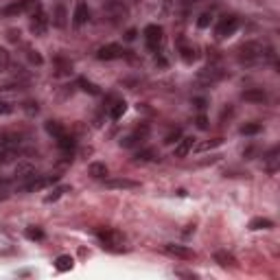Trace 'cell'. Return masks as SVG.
<instances>
[{
    "label": "cell",
    "instance_id": "1",
    "mask_svg": "<svg viewBox=\"0 0 280 280\" xmlns=\"http://www.w3.org/2000/svg\"><path fill=\"white\" fill-rule=\"evenodd\" d=\"M239 62L245 66H256V64H267L276 62V53L272 46L263 42H245L239 48Z\"/></svg>",
    "mask_w": 280,
    "mask_h": 280
},
{
    "label": "cell",
    "instance_id": "2",
    "mask_svg": "<svg viewBox=\"0 0 280 280\" xmlns=\"http://www.w3.org/2000/svg\"><path fill=\"white\" fill-rule=\"evenodd\" d=\"M103 13L112 24H123L129 20V9L123 0H105L103 2Z\"/></svg>",
    "mask_w": 280,
    "mask_h": 280
},
{
    "label": "cell",
    "instance_id": "3",
    "mask_svg": "<svg viewBox=\"0 0 280 280\" xmlns=\"http://www.w3.org/2000/svg\"><path fill=\"white\" fill-rule=\"evenodd\" d=\"M96 239L101 241V245L110 252H120L125 245V237L119 230H99L96 232Z\"/></svg>",
    "mask_w": 280,
    "mask_h": 280
},
{
    "label": "cell",
    "instance_id": "4",
    "mask_svg": "<svg viewBox=\"0 0 280 280\" xmlns=\"http://www.w3.org/2000/svg\"><path fill=\"white\" fill-rule=\"evenodd\" d=\"M237 29H239V18L237 16H223L219 20L217 29H215V35H217V40H226V38H230V35L237 33Z\"/></svg>",
    "mask_w": 280,
    "mask_h": 280
},
{
    "label": "cell",
    "instance_id": "5",
    "mask_svg": "<svg viewBox=\"0 0 280 280\" xmlns=\"http://www.w3.org/2000/svg\"><path fill=\"white\" fill-rule=\"evenodd\" d=\"M145 42H147V48L149 50L160 48L162 42H164V31H162V27H158V24L145 27Z\"/></svg>",
    "mask_w": 280,
    "mask_h": 280
},
{
    "label": "cell",
    "instance_id": "6",
    "mask_svg": "<svg viewBox=\"0 0 280 280\" xmlns=\"http://www.w3.org/2000/svg\"><path fill=\"white\" fill-rule=\"evenodd\" d=\"M223 77H226V70H221L219 66H212V64L197 73V81H200V83H206V85L217 83V81H221Z\"/></svg>",
    "mask_w": 280,
    "mask_h": 280
},
{
    "label": "cell",
    "instance_id": "7",
    "mask_svg": "<svg viewBox=\"0 0 280 280\" xmlns=\"http://www.w3.org/2000/svg\"><path fill=\"white\" fill-rule=\"evenodd\" d=\"M127 50L120 46V44H105V46H101L96 50V59H101V62H112V59H120L125 57Z\"/></svg>",
    "mask_w": 280,
    "mask_h": 280
},
{
    "label": "cell",
    "instance_id": "8",
    "mask_svg": "<svg viewBox=\"0 0 280 280\" xmlns=\"http://www.w3.org/2000/svg\"><path fill=\"white\" fill-rule=\"evenodd\" d=\"M164 254L166 256H171V258H180V261H193V258L197 256L195 252H193L191 247H186V245H175V243H166L164 247Z\"/></svg>",
    "mask_w": 280,
    "mask_h": 280
},
{
    "label": "cell",
    "instance_id": "9",
    "mask_svg": "<svg viewBox=\"0 0 280 280\" xmlns=\"http://www.w3.org/2000/svg\"><path fill=\"white\" fill-rule=\"evenodd\" d=\"M149 136V127L147 125H142V127H136L131 134H127L125 138H120V147H125V149H131V147H136V145H140L142 140Z\"/></svg>",
    "mask_w": 280,
    "mask_h": 280
},
{
    "label": "cell",
    "instance_id": "10",
    "mask_svg": "<svg viewBox=\"0 0 280 280\" xmlns=\"http://www.w3.org/2000/svg\"><path fill=\"white\" fill-rule=\"evenodd\" d=\"M48 16L44 11H40V13H35V16H31V24H29V29H31V33L35 35V38H40V35H44L46 33V29H48Z\"/></svg>",
    "mask_w": 280,
    "mask_h": 280
},
{
    "label": "cell",
    "instance_id": "11",
    "mask_svg": "<svg viewBox=\"0 0 280 280\" xmlns=\"http://www.w3.org/2000/svg\"><path fill=\"white\" fill-rule=\"evenodd\" d=\"M35 175H38V171H35V166L31 162H18L16 171H13V177H16L18 182H29Z\"/></svg>",
    "mask_w": 280,
    "mask_h": 280
},
{
    "label": "cell",
    "instance_id": "12",
    "mask_svg": "<svg viewBox=\"0 0 280 280\" xmlns=\"http://www.w3.org/2000/svg\"><path fill=\"white\" fill-rule=\"evenodd\" d=\"M280 149L278 147H272L267 154L263 156V162H265V171L267 173H276L278 171V164H280Z\"/></svg>",
    "mask_w": 280,
    "mask_h": 280
},
{
    "label": "cell",
    "instance_id": "13",
    "mask_svg": "<svg viewBox=\"0 0 280 280\" xmlns=\"http://www.w3.org/2000/svg\"><path fill=\"white\" fill-rule=\"evenodd\" d=\"M88 20H90V7L85 2H77V7H75V16H73V24L75 27H83Z\"/></svg>",
    "mask_w": 280,
    "mask_h": 280
},
{
    "label": "cell",
    "instance_id": "14",
    "mask_svg": "<svg viewBox=\"0 0 280 280\" xmlns=\"http://www.w3.org/2000/svg\"><path fill=\"white\" fill-rule=\"evenodd\" d=\"M241 96L247 103H267V92H265L263 88H249Z\"/></svg>",
    "mask_w": 280,
    "mask_h": 280
},
{
    "label": "cell",
    "instance_id": "15",
    "mask_svg": "<svg viewBox=\"0 0 280 280\" xmlns=\"http://www.w3.org/2000/svg\"><path fill=\"white\" fill-rule=\"evenodd\" d=\"M105 186L108 188H120V191H136V188H140L138 182L125 180V177H119V180H105Z\"/></svg>",
    "mask_w": 280,
    "mask_h": 280
},
{
    "label": "cell",
    "instance_id": "16",
    "mask_svg": "<svg viewBox=\"0 0 280 280\" xmlns=\"http://www.w3.org/2000/svg\"><path fill=\"white\" fill-rule=\"evenodd\" d=\"M193 147H195V138L186 136V138L177 140V147H175V151H173V154H175V158H186L193 151Z\"/></svg>",
    "mask_w": 280,
    "mask_h": 280
},
{
    "label": "cell",
    "instance_id": "17",
    "mask_svg": "<svg viewBox=\"0 0 280 280\" xmlns=\"http://www.w3.org/2000/svg\"><path fill=\"white\" fill-rule=\"evenodd\" d=\"M215 263H219L221 267H237V258L232 256L230 252H226V249H219V252H215Z\"/></svg>",
    "mask_w": 280,
    "mask_h": 280
},
{
    "label": "cell",
    "instance_id": "18",
    "mask_svg": "<svg viewBox=\"0 0 280 280\" xmlns=\"http://www.w3.org/2000/svg\"><path fill=\"white\" fill-rule=\"evenodd\" d=\"M88 173H90V177H94V180H108L110 171L103 162H92V164L88 166Z\"/></svg>",
    "mask_w": 280,
    "mask_h": 280
},
{
    "label": "cell",
    "instance_id": "19",
    "mask_svg": "<svg viewBox=\"0 0 280 280\" xmlns=\"http://www.w3.org/2000/svg\"><path fill=\"white\" fill-rule=\"evenodd\" d=\"M55 140H57V147L64 151V154H73V151H75V138H73V136L62 134L59 138H55Z\"/></svg>",
    "mask_w": 280,
    "mask_h": 280
},
{
    "label": "cell",
    "instance_id": "20",
    "mask_svg": "<svg viewBox=\"0 0 280 280\" xmlns=\"http://www.w3.org/2000/svg\"><path fill=\"white\" fill-rule=\"evenodd\" d=\"M274 228V221L267 217H256L249 221V230H272Z\"/></svg>",
    "mask_w": 280,
    "mask_h": 280
},
{
    "label": "cell",
    "instance_id": "21",
    "mask_svg": "<svg viewBox=\"0 0 280 280\" xmlns=\"http://www.w3.org/2000/svg\"><path fill=\"white\" fill-rule=\"evenodd\" d=\"M66 18H68V13H66V7L64 4H57L53 11V24L57 29H64L66 27Z\"/></svg>",
    "mask_w": 280,
    "mask_h": 280
},
{
    "label": "cell",
    "instance_id": "22",
    "mask_svg": "<svg viewBox=\"0 0 280 280\" xmlns=\"http://www.w3.org/2000/svg\"><path fill=\"white\" fill-rule=\"evenodd\" d=\"M73 256H68V254H62V256H57V261H55V269L57 272H70L73 269Z\"/></svg>",
    "mask_w": 280,
    "mask_h": 280
},
{
    "label": "cell",
    "instance_id": "23",
    "mask_svg": "<svg viewBox=\"0 0 280 280\" xmlns=\"http://www.w3.org/2000/svg\"><path fill=\"white\" fill-rule=\"evenodd\" d=\"M20 2H22L24 13H29V16H35V13L42 11V0H20Z\"/></svg>",
    "mask_w": 280,
    "mask_h": 280
},
{
    "label": "cell",
    "instance_id": "24",
    "mask_svg": "<svg viewBox=\"0 0 280 280\" xmlns=\"http://www.w3.org/2000/svg\"><path fill=\"white\" fill-rule=\"evenodd\" d=\"M180 55L184 59V64H193L197 59V48L195 46H188V44H182L180 46Z\"/></svg>",
    "mask_w": 280,
    "mask_h": 280
},
{
    "label": "cell",
    "instance_id": "25",
    "mask_svg": "<svg viewBox=\"0 0 280 280\" xmlns=\"http://www.w3.org/2000/svg\"><path fill=\"white\" fill-rule=\"evenodd\" d=\"M125 112H127V103H125V101H123V99H120V101H114V105L110 108V119H112V120H119L120 116L125 114Z\"/></svg>",
    "mask_w": 280,
    "mask_h": 280
},
{
    "label": "cell",
    "instance_id": "26",
    "mask_svg": "<svg viewBox=\"0 0 280 280\" xmlns=\"http://www.w3.org/2000/svg\"><path fill=\"white\" fill-rule=\"evenodd\" d=\"M44 127H46V131L53 136V138H59L62 134H66L64 125L59 123V120H46V125H44Z\"/></svg>",
    "mask_w": 280,
    "mask_h": 280
},
{
    "label": "cell",
    "instance_id": "27",
    "mask_svg": "<svg viewBox=\"0 0 280 280\" xmlns=\"http://www.w3.org/2000/svg\"><path fill=\"white\" fill-rule=\"evenodd\" d=\"M160 158V154H158V149H140L138 154H136V160L138 162H151V160H158Z\"/></svg>",
    "mask_w": 280,
    "mask_h": 280
},
{
    "label": "cell",
    "instance_id": "28",
    "mask_svg": "<svg viewBox=\"0 0 280 280\" xmlns=\"http://www.w3.org/2000/svg\"><path fill=\"white\" fill-rule=\"evenodd\" d=\"M263 131V125L261 123H245L239 129V134L241 136H256V134H261Z\"/></svg>",
    "mask_w": 280,
    "mask_h": 280
},
{
    "label": "cell",
    "instance_id": "29",
    "mask_svg": "<svg viewBox=\"0 0 280 280\" xmlns=\"http://www.w3.org/2000/svg\"><path fill=\"white\" fill-rule=\"evenodd\" d=\"M79 85H81V90H83V92H88V94H101V90H99V85L96 83H92V81H88L85 77H81L79 79Z\"/></svg>",
    "mask_w": 280,
    "mask_h": 280
},
{
    "label": "cell",
    "instance_id": "30",
    "mask_svg": "<svg viewBox=\"0 0 280 280\" xmlns=\"http://www.w3.org/2000/svg\"><path fill=\"white\" fill-rule=\"evenodd\" d=\"M223 142V138H215V140H206V142H200V145H195L193 149L195 151H208V149H215Z\"/></svg>",
    "mask_w": 280,
    "mask_h": 280
},
{
    "label": "cell",
    "instance_id": "31",
    "mask_svg": "<svg viewBox=\"0 0 280 280\" xmlns=\"http://www.w3.org/2000/svg\"><path fill=\"white\" fill-rule=\"evenodd\" d=\"M24 234H27L29 241H42V239H44V230H40V228H35V226L27 228V230H24Z\"/></svg>",
    "mask_w": 280,
    "mask_h": 280
},
{
    "label": "cell",
    "instance_id": "32",
    "mask_svg": "<svg viewBox=\"0 0 280 280\" xmlns=\"http://www.w3.org/2000/svg\"><path fill=\"white\" fill-rule=\"evenodd\" d=\"M68 191H70V186H59V188H55V191L50 193V195L44 197V201H46V203H50V201H57L59 197H62L64 193H68Z\"/></svg>",
    "mask_w": 280,
    "mask_h": 280
},
{
    "label": "cell",
    "instance_id": "33",
    "mask_svg": "<svg viewBox=\"0 0 280 280\" xmlns=\"http://www.w3.org/2000/svg\"><path fill=\"white\" fill-rule=\"evenodd\" d=\"M212 20H215V16H212L210 11H203L200 18H197V27L200 29H208L212 24Z\"/></svg>",
    "mask_w": 280,
    "mask_h": 280
},
{
    "label": "cell",
    "instance_id": "34",
    "mask_svg": "<svg viewBox=\"0 0 280 280\" xmlns=\"http://www.w3.org/2000/svg\"><path fill=\"white\" fill-rule=\"evenodd\" d=\"M22 2H13V4H7V7L2 9V16H18V13H22Z\"/></svg>",
    "mask_w": 280,
    "mask_h": 280
},
{
    "label": "cell",
    "instance_id": "35",
    "mask_svg": "<svg viewBox=\"0 0 280 280\" xmlns=\"http://www.w3.org/2000/svg\"><path fill=\"white\" fill-rule=\"evenodd\" d=\"M182 138V129H173V131H169V134L164 136V142L166 145H173V142H177Z\"/></svg>",
    "mask_w": 280,
    "mask_h": 280
},
{
    "label": "cell",
    "instance_id": "36",
    "mask_svg": "<svg viewBox=\"0 0 280 280\" xmlns=\"http://www.w3.org/2000/svg\"><path fill=\"white\" fill-rule=\"evenodd\" d=\"M24 112H27L29 116L38 114V112H40V105H38V101H24Z\"/></svg>",
    "mask_w": 280,
    "mask_h": 280
},
{
    "label": "cell",
    "instance_id": "37",
    "mask_svg": "<svg viewBox=\"0 0 280 280\" xmlns=\"http://www.w3.org/2000/svg\"><path fill=\"white\" fill-rule=\"evenodd\" d=\"M11 112H13V105L9 103V101L0 99V116H7V114H11Z\"/></svg>",
    "mask_w": 280,
    "mask_h": 280
},
{
    "label": "cell",
    "instance_id": "38",
    "mask_svg": "<svg viewBox=\"0 0 280 280\" xmlns=\"http://www.w3.org/2000/svg\"><path fill=\"white\" fill-rule=\"evenodd\" d=\"M9 66V50L0 46V70H4Z\"/></svg>",
    "mask_w": 280,
    "mask_h": 280
},
{
    "label": "cell",
    "instance_id": "39",
    "mask_svg": "<svg viewBox=\"0 0 280 280\" xmlns=\"http://www.w3.org/2000/svg\"><path fill=\"white\" fill-rule=\"evenodd\" d=\"M29 62L35 64V66H42L44 59H42V55H40L38 50H29Z\"/></svg>",
    "mask_w": 280,
    "mask_h": 280
},
{
    "label": "cell",
    "instance_id": "40",
    "mask_svg": "<svg viewBox=\"0 0 280 280\" xmlns=\"http://www.w3.org/2000/svg\"><path fill=\"white\" fill-rule=\"evenodd\" d=\"M193 105H195V108L197 110H206V105H208V101L206 99H203V96H195V99H193Z\"/></svg>",
    "mask_w": 280,
    "mask_h": 280
},
{
    "label": "cell",
    "instance_id": "41",
    "mask_svg": "<svg viewBox=\"0 0 280 280\" xmlns=\"http://www.w3.org/2000/svg\"><path fill=\"white\" fill-rule=\"evenodd\" d=\"M195 125L200 127V129H208V127H210V125H208V119H206L203 114H200V116L195 119Z\"/></svg>",
    "mask_w": 280,
    "mask_h": 280
},
{
    "label": "cell",
    "instance_id": "42",
    "mask_svg": "<svg viewBox=\"0 0 280 280\" xmlns=\"http://www.w3.org/2000/svg\"><path fill=\"white\" fill-rule=\"evenodd\" d=\"M254 156H256V147H247V149L243 151V158H245V160H254Z\"/></svg>",
    "mask_w": 280,
    "mask_h": 280
},
{
    "label": "cell",
    "instance_id": "43",
    "mask_svg": "<svg viewBox=\"0 0 280 280\" xmlns=\"http://www.w3.org/2000/svg\"><path fill=\"white\" fill-rule=\"evenodd\" d=\"M7 38L11 40V42H20V31H16V29H11V31H7Z\"/></svg>",
    "mask_w": 280,
    "mask_h": 280
},
{
    "label": "cell",
    "instance_id": "44",
    "mask_svg": "<svg viewBox=\"0 0 280 280\" xmlns=\"http://www.w3.org/2000/svg\"><path fill=\"white\" fill-rule=\"evenodd\" d=\"M136 35H138V33H136V29H129V31L125 33V40H127V42H134Z\"/></svg>",
    "mask_w": 280,
    "mask_h": 280
},
{
    "label": "cell",
    "instance_id": "45",
    "mask_svg": "<svg viewBox=\"0 0 280 280\" xmlns=\"http://www.w3.org/2000/svg\"><path fill=\"white\" fill-rule=\"evenodd\" d=\"M197 2H200V0H180V4H182L184 9H191L193 4H197Z\"/></svg>",
    "mask_w": 280,
    "mask_h": 280
},
{
    "label": "cell",
    "instance_id": "46",
    "mask_svg": "<svg viewBox=\"0 0 280 280\" xmlns=\"http://www.w3.org/2000/svg\"><path fill=\"white\" fill-rule=\"evenodd\" d=\"M131 2H138V0H131Z\"/></svg>",
    "mask_w": 280,
    "mask_h": 280
}]
</instances>
